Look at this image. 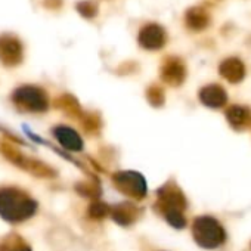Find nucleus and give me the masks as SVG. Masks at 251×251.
Here are the masks:
<instances>
[{
  "label": "nucleus",
  "instance_id": "nucleus-1",
  "mask_svg": "<svg viewBox=\"0 0 251 251\" xmlns=\"http://www.w3.org/2000/svg\"><path fill=\"white\" fill-rule=\"evenodd\" d=\"M186 197L182 189L176 185L175 180H169L157 191L155 210L176 229L186 226L185 210H186Z\"/></svg>",
  "mask_w": 251,
  "mask_h": 251
},
{
  "label": "nucleus",
  "instance_id": "nucleus-2",
  "mask_svg": "<svg viewBox=\"0 0 251 251\" xmlns=\"http://www.w3.org/2000/svg\"><path fill=\"white\" fill-rule=\"evenodd\" d=\"M37 211V202L20 188L0 189V217L9 223H23Z\"/></svg>",
  "mask_w": 251,
  "mask_h": 251
},
{
  "label": "nucleus",
  "instance_id": "nucleus-3",
  "mask_svg": "<svg viewBox=\"0 0 251 251\" xmlns=\"http://www.w3.org/2000/svg\"><path fill=\"white\" fill-rule=\"evenodd\" d=\"M0 152L3 154L6 160H9L12 164L18 166L20 169L28 172L30 175L36 177H45V179H52L56 176V172L48 166L46 163L36 160L33 157H28L23 154L17 147H14L11 142H0Z\"/></svg>",
  "mask_w": 251,
  "mask_h": 251
},
{
  "label": "nucleus",
  "instance_id": "nucleus-4",
  "mask_svg": "<svg viewBox=\"0 0 251 251\" xmlns=\"http://www.w3.org/2000/svg\"><path fill=\"white\" fill-rule=\"evenodd\" d=\"M12 103L23 112H45L49 108V96L40 86L24 84L11 95Z\"/></svg>",
  "mask_w": 251,
  "mask_h": 251
},
{
  "label": "nucleus",
  "instance_id": "nucleus-5",
  "mask_svg": "<svg viewBox=\"0 0 251 251\" xmlns=\"http://www.w3.org/2000/svg\"><path fill=\"white\" fill-rule=\"evenodd\" d=\"M192 235L195 242L207 250L217 248L226 241V232L223 226L210 216H201L194 220Z\"/></svg>",
  "mask_w": 251,
  "mask_h": 251
},
{
  "label": "nucleus",
  "instance_id": "nucleus-6",
  "mask_svg": "<svg viewBox=\"0 0 251 251\" xmlns=\"http://www.w3.org/2000/svg\"><path fill=\"white\" fill-rule=\"evenodd\" d=\"M112 183L121 194L136 201L144 200L148 192L145 177L141 173L132 170H121L114 173Z\"/></svg>",
  "mask_w": 251,
  "mask_h": 251
},
{
  "label": "nucleus",
  "instance_id": "nucleus-7",
  "mask_svg": "<svg viewBox=\"0 0 251 251\" xmlns=\"http://www.w3.org/2000/svg\"><path fill=\"white\" fill-rule=\"evenodd\" d=\"M24 61V45L15 34H0V62L5 67H17Z\"/></svg>",
  "mask_w": 251,
  "mask_h": 251
},
{
  "label": "nucleus",
  "instance_id": "nucleus-8",
  "mask_svg": "<svg viewBox=\"0 0 251 251\" xmlns=\"http://www.w3.org/2000/svg\"><path fill=\"white\" fill-rule=\"evenodd\" d=\"M138 43L147 50H160L167 43V31L163 25L157 23H148L141 27Z\"/></svg>",
  "mask_w": 251,
  "mask_h": 251
},
{
  "label": "nucleus",
  "instance_id": "nucleus-9",
  "mask_svg": "<svg viewBox=\"0 0 251 251\" xmlns=\"http://www.w3.org/2000/svg\"><path fill=\"white\" fill-rule=\"evenodd\" d=\"M160 75L166 84L177 87L186 78V65L177 56H167L161 64Z\"/></svg>",
  "mask_w": 251,
  "mask_h": 251
},
{
  "label": "nucleus",
  "instance_id": "nucleus-10",
  "mask_svg": "<svg viewBox=\"0 0 251 251\" xmlns=\"http://www.w3.org/2000/svg\"><path fill=\"white\" fill-rule=\"evenodd\" d=\"M142 210L135 202H121V204L111 207L109 216L117 225L127 227L139 219Z\"/></svg>",
  "mask_w": 251,
  "mask_h": 251
},
{
  "label": "nucleus",
  "instance_id": "nucleus-11",
  "mask_svg": "<svg viewBox=\"0 0 251 251\" xmlns=\"http://www.w3.org/2000/svg\"><path fill=\"white\" fill-rule=\"evenodd\" d=\"M55 139L58 141V144L65 148L67 151H71V152H78L83 150V141H81V136L68 126H56L52 130Z\"/></svg>",
  "mask_w": 251,
  "mask_h": 251
},
{
  "label": "nucleus",
  "instance_id": "nucleus-12",
  "mask_svg": "<svg viewBox=\"0 0 251 251\" xmlns=\"http://www.w3.org/2000/svg\"><path fill=\"white\" fill-rule=\"evenodd\" d=\"M211 24V15L204 6H192L185 14V25L188 30L200 33Z\"/></svg>",
  "mask_w": 251,
  "mask_h": 251
},
{
  "label": "nucleus",
  "instance_id": "nucleus-13",
  "mask_svg": "<svg viewBox=\"0 0 251 251\" xmlns=\"http://www.w3.org/2000/svg\"><path fill=\"white\" fill-rule=\"evenodd\" d=\"M200 100L208 108H222L227 100L226 90L219 84H208L200 90Z\"/></svg>",
  "mask_w": 251,
  "mask_h": 251
},
{
  "label": "nucleus",
  "instance_id": "nucleus-14",
  "mask_svg": "<svg viewBox=\"0 0 251 251\" xmlns=\"http://www.w3.org/2000/svg\"><path fill=\"white\" fill-rule=\"evenodd\" d=\"M219 73L229 83H239L245 77V65L239 58H226L219 65Z\"/></svg>",
  "mask_w": 251,
  "mask_h": 251
},
{
  "label": "nucleus",
  "instance_id": "nucleus-15",
  "mask_svg": "<svg viewBox=\"0 0 251 251\" xmlns=\"http://www.w3.org/2000/svg\"><path fill=\"white\" fill-rule=\"evenodd\" d=\"M226 118L235 130H244L251 124V109L241 105H232L226 111Z\"/></svg>",
  "mask_w": 251,
  "mask_h": 251
},
{
  "label": "nucleus",
  "instance_id": "nucleus-16",
  "mask_svg": "<svg viewBox=\"0 0 251 251\" xmlns=\"http://www.w3.org/2000/svg\"><path fill=\"white\" fill-rule=\"evenodd\" d=\"M55 106H56L58 109L64 111L68 117L75 118V120H78V121L83 118V115H84V112H86V111H83V108L80 106L78 100H77L73 95H62V96H59V98L55 100Z\"/></svg>",
  "mask_w": 251,
  "mask_h": 251
},
{
  "label": "nucleus",
  "instance_id": "nucleus-17",
  "mask_svg": "<svg viewBox=\"0 0 251 251\" xmlns=\"http://www.w3.org/2000/svg\"><path fill=\"white\" fill-rule=\"evenodd\" d=\"M0 251H31V247L21 235L11 233L0 241Z\"/></svg>",
  "mask_w": 251,
  "mask_h": 251
},
{
  "label": "nucleus",
  "instance_id": "nucleus-18",
  "mask_svg": "<svg viewBox=\"0 0 251 251\" xmlns=\"http://www.w3.org/2000/svg\"><path fill=\"white\" fill-rule=\"evenodd\" d=\"M75 9L81 18L89 20V21L95 20L99 14V6L95 0H80V2H77V5H75Z\"/></svg>",
  "mask_w": 251,
  "mask_h": 251
},
{
  "label": "nucleus",
  "instance_id": "nucleus-19",
  "mask_svg": "<svg viewBox=\"0 0 251 251\" xmlns=\"http://www.w3.org/2000/svg\"><path fill=\"white\" fill-rule=\"evenodd\" d=\"M80 123L83 126V129L90 135H96L100 130V118L96 112H87L86 111L83 118L80 120Z\"/></svg>",
  "mask_w": 251,
  "mask_h": 251
},
{
  "label": "nucleus",
  "instance_id": "nucleus-20",
  "mask_svg": "<svg viewBox=\"0 0 251 251\" xmlns=\"http://www.w3.org/2000/svg\"><path fill=\"white\" fill-rule=\"evenodd\" d=\"M109 211H111V205L105 204L103 201L100 200H93L87 213H89V217L90 219H95V220H100V219H105L106 216H109Z\"/></svg>",
  "mask_w": 251,
  "mask_h": 251
},
{
  "label": "nucleus",
  "instance_id": "nucleus-21",
  "mask_svg": "<svg viewBox=\"0 0 251 251\" xmlns=\"http://www.w3.org/2000/svg\"><path fill=\"white\" fill-rule=\"evenodd\" d=\"M75 191L80 195H84V197L92 198V200H98V197L100 195V188H99V183L96 180H92V182H80V183L75 185Z\"/></svg>",
  "mask_w": 251,
  "mask_h": 251
},
{
  "label": "nucleus",
  "instance_id": "nucleus-22",
  "mask_svg": "<svg viewBox=\"0 0 251 251\" xmlns=\"http://www.w3.org/2000/svg\"><path fill=\"white\" fill-rule=\"evenodd\" d=\"M147 99L148 102L155 106V108H160L164 105V100H166V96H164V90L161 86L158 84H151L148 89H147Z\"/></svg>",
  "mask_w": 251,
  "mask_h": 251
},
{
  "label": "nucleus",
  "instance_id": "nucleus-23",
  "mask_svg": "<svg viewBox=\"0 0 251 251\" xmlns=\"http://www.w3.org/2000/svg\"><path fill=\"white\" fill-rule=\"evenodd\" d=\"M64 5V0H43V6L50 11H58Z\"/></svg>",
  "mask_w": 251,
  "mask_h": 251
}]
</instances>
